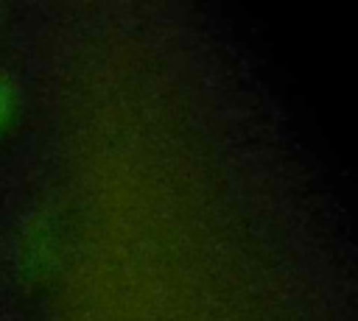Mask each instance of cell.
I'll return each instance as SVG.
<instances>
[{"label":"cell","instance_id":"obj_1","mask_svg":"<svg viewBox=\"0 0 358 321\" xmlns=\"http://www.w3.org/2000/svg\"><path fill=\"white\" fill-rule=\"evenodd\" d=\"M14 103H17V98H14V87H11V81L0 73V126H6L8 117L14 114Z\"/></svg>","mask_w":358,"mask_h":321}]
</instances>
